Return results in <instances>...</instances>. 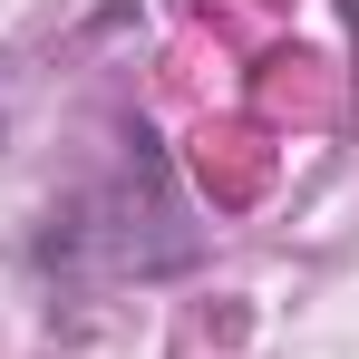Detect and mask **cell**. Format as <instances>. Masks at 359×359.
<instances>
[]
</instances>
